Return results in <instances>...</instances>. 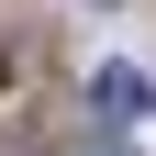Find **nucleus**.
Wrapping results in <instances>:
<instances>
[{
  "label": "nucleus",
  "mask_w": 156,
  "mask_h": 156,
  "mask_svg": "<svg viewBox=\"0 0 156 156\" xmlns=\"http://www.w3.org/2000/svg\"><path fill=\"white\" fill-rule=\"evenodd\" d=\"M89 112H101V123H134V112H145V78L134 67H101L89 78Z\"/></svg>",
  "instance_id": "f257e3e1"
}]
</instances>
